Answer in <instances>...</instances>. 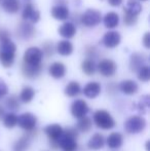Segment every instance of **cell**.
<instances>
[{"label": "cell", "mask_w": 150, "mask_h": 151, "mask_svg": "<svg viewBox=\"0 0 150 151\" xmlns=\"http://www.w3.org/2000/svg\"><path fill=\"white\" fill-rule=\"evenodd\" d=\"M101 90H102V86L99 82L97 81H90L88 83L85 84L83 88V95L86 98H90V99H95L101 93Z\"/></svg>", "instance_id": "18"}, {"label": "cell", "mask_w": 150, "mask_h": 151, "mask_svg": "<svg viewBox=\"0 0 150 151\" xmlns=\"http://www.w3.org/2000/svg\"><path fill=\"white\" fill-rule=\"evenodd\" d=\"M65 95L68 97H75V96L79 95V93L81 91V86L77 81H70L65 88Z\"/></svg>", "instance_id": "29"}, {"label": "cell", "mask_w": 150, "mask_h": 151, "mask_svg": "<svg viewBox=\"0 0 150 151\" xmlns=\"http://www.w3.org/2000/svg\"><path fill=\"white\" fill-rule=\"evenodd\" d=\"M139 1H148V0H139Z\"/></svg>", "instance_id": "45"}, {"label": "cell", "mask_w": 150, "mask_h": 151, "mask_svg": "<svg viewBox=\"0 0 150 151\" xmlns=\"http://www.w3.org/2000/svg\"><path fill=\"white\" fill-rule=\"evenodd\" d=\"M42 60H43V54H42L41 48L37 47V46H31L25 50L23 63L26 65H42Z\"/></svg>", "instance_id": "4"}, {"label": "cell", "mask_w": 150, "mask_h": 151, "mask_svg": "<svg viewBox=\"0 0 150 151\" xmlns=\"http://www.w3.org/2000/svg\"><path fill=\"white\" fill-rule=\"evenodd\" d=\"M123 12L138 17V14L142 12V5L137 0H128L126 6L123 7Z\"/></svg>", "instance_id": "27"}, {"label": "cell", "mask_w": 150, "mask_h": 151, "mask_svg": "<svg viewBox=\"0 0 150 151\" xmlns=\"http://www.w3.org/2000/svg\"><path fill=\"white\" fill-rule=\"evenodd\" d=\"M146 120L139 115H133L128 117L124 122V129L128 134H139L146 127Z\"/></svg>", "instance_id": "6"}, {"label": "cell", "mask_w": 150, "mask_h": 151, "mask_svg": "<svg viewBox=\"0 0 150 151\" xmlns=\"http://www.w3.org/2000/svg\"><path fill=\"white\" fill-rule=\"evenodd\" d=\"M35 96V91L31 86H25L20 93V100L23 103H30Z\"/></svg>", "instance_id": "31"}, {"label": "cell", "mask_w": 150, "mask_h": 151, "mask_svg": "<svg viewBox=\"0 0 150 151\" xmlns=\"http://www.w3.org/2000/svg\"><path fill=\"white\" fill-rule=\"evenodd\" d=\"M104 145H105V139L102 134L100 133L94 134L88 143V148L92 150H100L104 147Z\"/></svg>", "instance_id": "25"}, {"label": "cell", "mask_w": 150, "mask_h": 151, "mask_svg": "<svg viewBox=\"0 0 150 151\" xmlns=\"http://www.w3.org/2000/svg\"><path fill=\"white\" fill-rule=\"evenodd\" d=\"M76 26L72 22H65L63 25H61L60 28L58 29V33L60 36H62L65 39H71L76 34Z\"/></svg>", "instance_id": "16"}, {"label": "cell", "mask_w": 150, "mask_h": 151, "mask_svg": "<svg viewBox=\"0 0 150 151\" xmlns=\"http://www.w3.org/2000/svg\"><path fill=\"white\" fill-rule=\"evenodd\" d=\"M50 14L57 21H66L70 17V12L65 4H56L50 9Z\"/></svg>", "instance_id": "13"}, {"label": "cell", "mask_w": 150, "mask_h": 151, "mask_svg": "<svg viewBox=\"0 0 150 151\" xmlns=\"http://www.w3.org/2000/svg\"><path fill=\"white\" fill-rule=\"evenodd\" d=\"M0 1H1V0H0Z\"/></svg>", "instance_id": "46"}, {"label": "cell", "mask_w": 150, "mask_h": 151, "mask_svg": "<svg viewBox=\"0 0 150 151\" xmlns=\"http://www.w3.org/2000/svg\"><path fill=\"white\" fill-rule=\"evenodd\" d=\"M37 123V118L35 115H33L32 113H24L21 114L18 117V124L22 127L25 131H31V129H34L36 127Z\"/></svg>", "instance_id": "10"}, {"label": "cell", "mask_w": 150, "mask_h": 151, "mask_svg": "<svg viewBox=\"0 0 150 151\" xmlns=\"http://www.w3.org/2000/svg\"><path fill=\"white\" fill-rule=\"evenodd\" d=\"M77 137V129H73V127H69V129H67V131L63 132L57 143L63 151H75L77 149V142H76Z\"/></svg>", "instance_id": "2"}, {"label": "cell", "mask_w": 150, "mask_h": 151, "mask_svg": "<svg viewBox=\"0 0 150 151\" xmlns=\"http://www.w3.org/2000/svg\"><path fill=\"white\" fill-rule=\"evenodd\" d=\"M94 121L98 127L102 129H113L115 125L114 118L106 110H98L94 114Z\"/></svg>", "instance_id": "5"}, {"label": "cell", "mask_w": 150, "mask_h": 151, "mask_svg": "<svg viewBox=\"0 0 150 151\" xmlns=\"http://www.w3.org/2000/svg\"><path fill=\"white\" fill-rule=\"evenodd\" d=\"M146 149H147V151H149V141L146 143Z\"/></svg>", "instance_id": "44"}, {"label": "cell", "mask_w": 150, "mask_h": 151, "mask_svg": "<svg viewBox=\"0 0 150 151\" xmlns=\"http://www.w3.org/2000/svg\"><path fill=\"white\" fill-rule=\"evenodd\" d=\"M102 20L104 23V26L107 29H114L119 24V16L115 12H107L104 16V18H102Z\"/></svg>", "instance_id": "23"}, {"label": "cell", "mask_w": 150, "mask_h": 151, "mask_svg": "<svg viewBox=\"0 0 150 151\" xmlns=\"http://www.w3.org/2000/svg\"><path fill=\"white\" fill-rule=\"evenodd\" d=\"M147 61V57L144 54L135 52L130 58V68L133 72H137L142 66L145 65Z\"/></svg>", "instance_id": "17"}, {"label": "cell", "mask_w": 150, "mask_h": 151, "mask_svg": "<svg viewBox=\"0 0 150 151\" xmlns=\"http://www.w3.org/2000/svg\"><path fill=\"white\" fill-rule=\"evenodd\" d=\"M138 78L143 82H147L150 79V68L147 65H144L138 70Z\"/></svg>", "instance_id": "35"}, {"label": "cell", "mask_w": 150, "mask_h": 151, "mask_svg": "<svg viewBox=\"0 0 150 151\" xmlns=\"http://www.w3.org/2000/svg\"><path fill=\"white\" fill-rule=\"evenodd\" d=\"M41 50L43 56H45L46 58H50V57L54 56L55 54V45L52 43V41H45L42 43Z\"/></svg>", "instance_id": "34"}, {"label": "cell", "mask_w": 150, "mask_h": 151, "mask_svg": "<svg viewBox=\"0 0 150 151\" xmlns=\"http://www.w3.org/2000/svg\"><path fill=\"white\" fill-rule=\"evenodd\" d=\"M97 52H98V50H97V48L95 47V46H92V45H88L86 46L85 48V55L86 57H88V59H95L98 55H97Z\"/></svg>", "instance_id": "38"}, {"label": "cell", "mask_w": 150, "mask_h": 151, "mask_svg": "<svg viewBox=\"0 0 150 151\" xmlns=\"http://www.w3.org/2000/svg\"><path fill=\"white\" fill-rule=\"evenodd\" d=\"M121 41V36L117 31H108L102 38V44L107 48H115Z\"/></svg>", "instance_id": "11"}, {"label": "cell", "mask_w": 150, "mask_h": 151, "mask_svg": "<svg viewBox=\"0 0 150 151\" xmlns=\"http://www.w3.org/2000/svg\"><path fill=\"white\" fill-rule=\"evenodd\" d=\"M119 90L121 91L124 95L132 96V95H135V93L138 91L139 86L136 81L131 80V79H126L119 83Z\"/></svg>", "instance_id": "22"}, {"label": "cell", "mask_w": 150, "mask_h": 151, "mask_svg": "<svg viewBox=\"0 0 150 151\" xmlns=\"http://www.w3.org/2000/svg\"><path fill=\"white\" fill-rule=\"evenodd\" d=\"M142 43L145 48H147V50L150 48V33L149 32L145 33L144 37H143V39H142Z\"/></svg>", "instance_id": "41"}, {"label": "cell", "mask_w": 150, "mask_h": 151, "mask_svg": "<svg viewBox=\"0 0 150 151\" xmlns=\"http://www.w3.org/2000/svg\"><path fill=\"white\" fill-rule=\"evenodd\" d=\"M109 3V5L113 6V7H118L121 5V3L123 2V0H107Z\"/></svg>", "instance_id": "42"}, {"label": "cell", "mask_w": 150, "mask_h": 151, "mask_svg": "<svg viewBox=\"0 0 150 151\" xmlns=\"http://www.w3.org/2000/svg\"><path fill=\"white\" fill-rule=\"evenodd\" d=\"M66 66L61 62H54L48 67V73L55 79H61L66 75Z\"/></svg>", "instance_id": "15"}, {"label": "cell", "mask_w": 150, "mask_h": 151, "mask_svg": "<svg viewBox=\"0 0 150 151\" xmlns=\"http://www.w3.org/2000/svg\"><path fill=\"white\" fill-rule=\"evenodd\" d=\"M88 106L86 102L82 99H78L74 101L71 105V114L75 118H81L85 116L88 112Z\"/></svg>", "instance_id": "12"}, {"label": "cell", "mask_w": 150, "mask_h": 151, "mask_svg": "<svg viewBox=\"0 0 150 151\" xmlns=\"http://www.w3.org/2000/svg\"><path fill=\"white\" fill-rule=\"evenodd\" d=\"M106 143L107 146L109 148H111V149H118L123 144V137L118 132H114V133H111L107 137Z\"/></svg>", "instance_id": "21"}, {"label": "cell", "mask_w": 150, "mask_h": 151, "mask_svg": "<svg viewBox=\"0 0 150 151\" xmlns=\"http://www.w3.org/2000/svg\"><path fill=\"white\" fill-rule=\"evenodd\" d=\"M102 18V14L99 10L94 9V8H88L80 16L79 20L83 26L88 27V28H94L100 24Z\"/></svg>", "instance_id": "3"}, {"label": "cell", "mask_w": 150, "mask_h": 151, "mask_svg": "<svg viewBox=\"0 0 150 151\" xmlns=\"http://www.w3.org/2000/svg\"><path fill=\"white\" fill-rule=\"evenodd\" d=\"M34 129H31V131H28L29 133L27 135H24L22 138L16 141V143L14 144V147H12V150L14 151H27L30 146V142L31 139L34 136Z\"/></svg>", "instance_id": "14"}, {"label": "cell", "mask_w": 150, "mask_h": 151, "mask_svg": "<svg viewBox=\"0 0 150 151\" xmlns=\"http://www.w3.org/2000/svg\"><path fill=\"white\" fill-rule=\"evenodd\" d=\"M17 45L11 39L4 40L0 42V64L4 68H10L16 59Z\"/></svg>", "instance_id": "1"}, {"label": "cell", "mask_w": 150, "mask_h": 151, "mask_svg": "<svg viewBox=\"0 0 150 151\" xmlns=\"http://www.w3.org/2000/svg\"><path fill=\"white\" fill-rule=\"evenodd\" d=\"M81 70L84 74L88 76H92L96 73L97 71V65L94 60L92 59H86L81 63Z\"/></svg>", "instance_id": "28"}, {"label": "cell", "mask_w": 150, "mask_h": 151, "mask_svg": "<svg viewBox=\"0 0 150 151\" xmlns=\"http://www.w3.org/2000/svg\"><path fill=\"white\" fill-rule=\"evenodd\" d=\"M150 106V100H149V96L148 95H145L143 96L142 98L140 99V101H139V103L137 104V109L139 110V112L140 113H147V110H148Z\"/></svg>", "instance_id": "33"}, {"label": "cell", "mask_w": 150, "mask_h": 151, "mask_svg": "<svg viewBox=\"0 0 150 151\" xmlns=\"http://www.w3.org/2000/svg\"><path fill=\"white\" fill-rule=\"evenodd\" d=\"M2 8L7 14H14L21 9V3L19 0H2Z\"/></svg>", "instance_id": "26"}, {"label": "cell", "mask_w": 150, "mask_h": 151, "mask_svg": "<svg viewBox=\"0 0 150 151\" xmlns=\"http://www.w3.org/2000/svg\"><path fill=\"white\" fill-rule=\"evenodd\" d=\"M5 105L11 111L18 110L20 108V102H19L18 97L17 96H10V97H8L5 101Z\"/></svg>", "instance_id": "36"}, {"label": "cell", "mask_w": 150, "mask_h": 151, "mask_svg": "<svg viewBox=\"0 0 150 151\" xmlns=\"http://www.w3.org/2000/svg\"><path fill=\"white\" fill-rule=\"evenodd\" d=\"M3 124L7 129H12L18 124V116L14 113H7L3 117Z\"/></svg>", "instance_id": "32"}, {"label": "cell", "mask_w": 150, "mask_h": 151, "mask_svg": "<svg viewBox=\"0 0 150 151\" xmlns=\"http://www.w3.org/2000/svg\"><path fill=\"white\" fill-rule=\"evenodd\" d=\"M10 38V32L6 28H0V42Z\"/></svg>", "instance_id": "40"}, {"label": "cell", "mask_w": 150, "mask_h": 151, "mask_svg": "<svg viewBox=\"0 0 150 151\" xmlns=\"http://www.w3.org/2000/svg\"><path fill=\"white\" fill-rule=\"evenodd\" d=\"M63 127L58 123H52V124H48L44 129V133L48 137V139L52 141H58V139L61 137L63 134Z\"/></svg>", "instance_id": "20"}, {"label": "cell", "mask_w": 150, "mask_h": 151, "mask_svg": "<svg viewBox=\"0 0 150 151\" xmlns=\"http://www.w3.org/2000/svg\"><path fill=\"white\" fill-rule=\"evenodd\" d=\"M56 50L61 56H64V57L70 56L73 52V44L68 39L61 40V41H59L57 43Z\"/></svg>", "instance_id": "24"}, {"label": "cell", "mask_w": 150, "mask_h": 151, "mask_svg": "<svg viewBox=\"0 0 150 151\" xmlns=\"http://www.w3.org/2000/svg\"><path fill=\"white\" fill-rule=\"evenodd\" d=\"M22 18L24 21H28L31 24H36L40 20V12L32 3H26L23 8Z\"/></svg>", "instance_id": "9"}, {"label": "cell", "mask_w": 150, "mask_h": 151, "mask_svg": "<svg viewBox=\"0 0 150 151\" xmlns=\"http://www.w3.org/2000/svg\"><path fill=\"white\" fill-rule=\"evenodd\" d=\"M92 119L90 117L83 116V117L79 118V120H78L77 124H76V129L79 132H82V133H88L92 129Z\"/></svg>", "instance_id": "30"}, {"label": "cell", "mask_w": 150, "mask_h": 151, "mask_svg": "<svg viewBox=\"0 0 150 151\" xmlns=\"http://www.w3.org/2000/svg\"><path fill=\"white\" fill-rule=\"evenodd\" d=\"M16 34L19 39L29 40L35 36V34H36V29H35L33 24H31L30 22L23 20L22 22L19 23V25L17 26Z\"/></svg>", "instance_id": "7"}, {"label": "cell", "mask_w": 150, "mask_h": 151, "mask_svg": "<svg viewBox=\"0 0 150 151\" xmlns=\"http://www.w3.org/2000/svg\"><path fill=\"white\" fill-rule=\"evenodd\" d=\"M42 71V65L38 66H31V65H26V64H22V73L26 78L29 79H34L37 78L40 75Z\"/></svg>", "instance_id": "19"}, {"label": "cell", "mask_w": 150, "mask_h": 151, "mask_svg": "<svg viewBox=\"0 0 150 151\" xmlns=\"http://www.w3.org/2000/svg\"><path fill=\"white\" fill-rule=\"evenodd\" d=\"M4 116V109L2 106H0V119Z\"/></svg>", "instance_id": "43"}, {"label": "cell", "mask_w": 150, "mask_h": 151, "mask_svg": "<svg viewBox=\"0 0 150 151\" xmlns=\"http://www.w3.org/2000/svg\"><path fill=\"white\" fill-rule=\"evenodd\" d=\"M97 70L99 73L104 77H112L114 74L116 73L117 70V65L113 60L110 59H104L101 60L97 65Z\"/></svg>", "instance_id": "8"}, {"label": "cell", "mask_w": 150, "mask_h": 151, "mask_svg": "<svg viewBox=\"0 0 150 151\" xmlns=\"http://www.w3.org/2000/svg\"><path fill=\"white\" fill-rule=\"evenodd\" d=\"M122 20H123L124 25L128 27L134 26V25H136L137 22H138L137 16H133V14H128V12H123V18H122Z\"/></svg>", "instance_id": "37"}, {"label": "cell", "mask_w": 150, "mask_h": 151, "mask_svg": "<svg viewBox=\"0 0 150 151\" xmlns=\"http://www.w3.org/2000/svg\"><path fill=\"white\" fill-rule=\"evenodd\" d=\"M8 93V86L2 78H0V99Z\"/></svg>", "instance_id": "39"}]
</instances>
